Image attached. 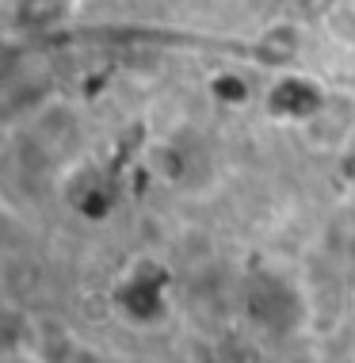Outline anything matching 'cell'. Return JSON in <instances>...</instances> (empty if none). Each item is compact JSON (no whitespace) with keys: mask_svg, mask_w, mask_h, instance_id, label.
<instances>
[{"mask_svg":"<svg viewBox=\"0 0 355 363\" xmlns=\"http://www.w3.org/2000/svg\"><path fill=\"white\" fill-rule=\"evenodd\" d=\"M329 100V92L313 81V77H302V73H283L275 77V84L268 88L264 96V107H268L271 119L279 123H291V126H302L317 115V107Z\"/></svg>","mask_w":355,"mask_h":363,"instance_id":"cell-1","label":"cell"},{"mask_svg":"<svg viewBox=\"0 0 355 363\" xmlns=\"http://www.w3.org/2000/svg\"><path fill=\"white\" fill-rule=\"evenodd\" d=\"M298 130H302L305 145L317 153L344 150V142L355 134V100L348 92H329V100L317 107V115L310 123H302Z\"/></svg>","mask_w":355,"mask_h":363,"instance_id":"cell-2","label":"cell"},{"mask_svg":"<svg viewBox=\"0 0 355 363\" xmlns=\"http://www.w3.org/2000/svg\"><path fill=\"white\" fill-rule=\"evenodd\" d=\"M298 27L294 23H279V27H271V31H264L260 38V50L268 62H291L294 54H298Z\"/></svg>","mask_w":355,"mask_h":363,"instance_id":"cell-3","label":"cell"},{"mask_svg":"<svg viewBox=\"0 0 355 363\" xmlns=\"http://www.w3.org/2000/svg\"><path fill=\"white\" fill-rule=\"evenodd\" d=\"M321 27L329 31V38H332L337 46H348V50H355V0H340V4L321 19Z\"/></svg>","mask_w":355,"mask_h":363,"instance_id":"cell-4","label":"cell"},{"mask_svg":"<svg viewBox=\"0 0 355 363\" xmlns=\"http://www.w3.org/2000/svg\"><path fill=\"white\" fill-rule=\"evenodd\" d=\"M65 16V0H16V19L27 27H46Z\"/></svg>","mask_w":355,"mask_h":363,"instance_id":"cell-5","label":"cell"}]
</instances>
